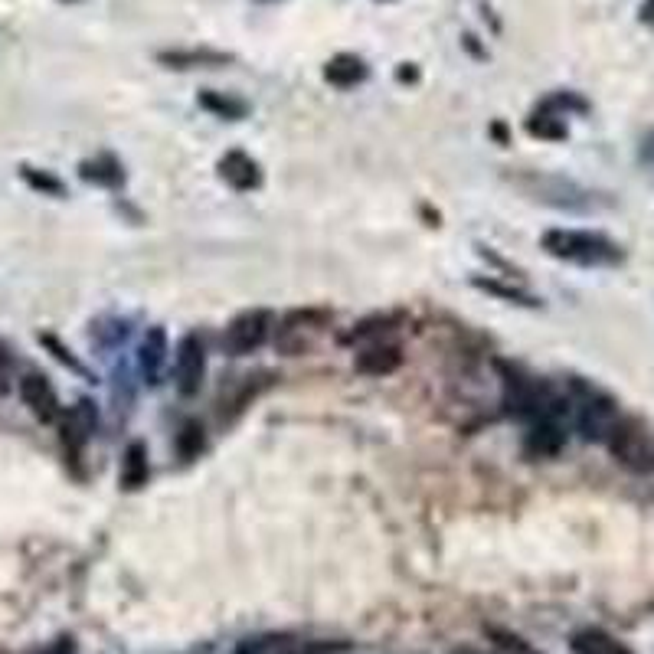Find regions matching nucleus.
Segmentation results:
<instances>
[{
    "instance_id": "f257e3e1",
    "label": "nucleus",
    "mask_w": 654,
    "mask_h": 654,
    "mask_svg": "<svg viewBox=\"0 0 654 654\" xmlns=\"http://www.w3.org/2000/svg\"><path fill=\"white\" fill-rule=\"evenodd\" d=\"M543 249L556 259L579 265H615L622 262V249L602 233H583V229H550L543 236Z\"/></svg>"
},
{
    "instance_id": "f03ea898",
    "label": "nucleus",
    "mask_w": 654,
    "mask_h": 654,
    "mask_svg": "<svg viewBox=\"0 0 654 654\" xmlns=\"http://www.w3.org/2000/svg\"><path fill=\"white\" fill-rule=\"evenodd\" d=\"M331 327V314L318 311V308H305V311H292L285 314L275 327V347L278 354L285 357H301L308 350L318 347V341Z\"/></svg>"
},
{
    "instance_id": "7ed1b4c3",
    "label": "nucleus",
    "mask_w": 654,
    "mask_h": 654,
    "mask_svg": "<svg viewBox=\"0 0 654 654\" xmlns=\"http://www.w3.org/2000/svg\"><path fill=\"white\" fill-rule=\"evenodd\" d=\"M609 452L615 455V462L625 465L628 471L648 475L654 471V439L645 426H638L635 419H619L609 435Z\"/></svg>"
},
{
    "instance_id": "20e7f679",
    "label": "nucleus",
    "mask_w": 654,
    "mask_h": 654,
    "mask_svg": "<svg viewBox=\"0 0 654 654\" xmlns=\"http://www.w3.org/2000/svg\"><path fill=\"white\" fill-rule=\"evenodd\" d=\"M275 331V318L272 311L265 308H252V311H242L239 318L229 321L226 334H223V350L233 357H246L252 350H259L269 334Z\"/></svg>"
},
{
    "instance_id": "39448f33",
    "label": "nucleus",
    "mask_w": 654,
    "mask_h": 654,
    "mask_svg": "<svg viewBox=\"0 0 654 654\" xmlns=\"http://www.w3.org/2000/svg\"><path fill=\"white\" fill-rule=\"evenodd\" d=\"M177 390L180 396H197L203 386V373H207V350H203L197 334H187L184 341L177 344Z\"/></svg>"
},
{
    "instance_id": "423d86ee",
    "label": "nucleus",
    "mask_w": 654,
    "mask_h": 654,
    "mask_svg": "<svg viewBox=\"0 0 654 654\" xmlns=\"http://www.w3.org/2000/svg\"><path fill=\"white\" fill-rule=\"evenodd\" d=\"M95 426H99V416H95V406L89 403V399H82V403L72 406L69 413L63 416V422H59L66 455L72 458V462H76V458L82 455V445L89 442V435L95 432Z\"/></svg>"
},
{
    "instance_id": "0eeeda50",
    "label": "nucleus",
    "mask_w": 654,
    "mask_h": 654,
    "mask_svg": "<svg viewBox=\"0 0 654 654\" xmlns=\"http://www.w3.org/2000/svg\"><path fill=\"white\" fill-rule=\"evenodd\" d=\"M20 396H23V403H27L30 413L40 422H56L59 419L56 390L50 386V380L40 377V373H27V377L20 380Z\"/></svg>"
},
{
    "instance_id": "6e6552de",
    "label": "nucleus",
    "mask_w": 654,
    "mask_h": 654,
    "mask_svg": "<svg viewBox=\"0 0 654 654\" xmlns=\"http://www.w3.org/2000/svg\"><path fill=\"white\" fill-rule=\"evenodd\" d=\"M399 363H403V350L390 341H373L363 350H357V360L354 367L360 373H367V377H390V373L399 370Z\"/></svg>"
},
{
    "instance_id": "1a4fd4ad",
    "label": "nucleus",
    "mask_w": 654,
    "mask_h": 654,
    "mask_svg": "<svg viewBox=\"0 0 654 654\" xmlns=\"http://www.w3.org/2000/svg\"><path fill=\"white\" fill-rule=\"evenodd\" d=\"M269 383H272V377L269 373H259V377H242V380H236L229 390H223V399L216 406H220V419L226 422V419H233V416H239L242 409H246L252 399H256L262 390H269Z\"/></svg>"
},
{
    "instance_id": "9d476101",
    "label": "nucleus",
    "mask_w": 654,
    "mask_h": 654,
    "mask_svg": "<svg viewBox=\"0 0 654 654\" xmlns=\"http://www.w3.org/2000/svg\"><path fill=\"white\" fill-rule=\"evenodd\" d=\"M566 445V432L560 426V419L553 416H543V419H534V429L527 432V448L540 458H553L560 455Z\"/></svg>"
},
{
    "instance_id": "9b49d317",
    "label": "nucleus",
    "mask_w": 654,
    "mask_h": 654,
    "mask_svg": "<svg viewBox=\"0 0 654 654\" xmlns=\"http://www.w3.org/2000/svg\"><path fill=\"white\" fill-rule=\"evenodd\" d=\"M220 174L229 187H236V190H252V187H259V164L252 161L249 154H242V151H229L223 161H220Z\"/></svg>"
},
{
    "instance_id": "f8f14e48",
    "label": "nucleus",
    "mask_w": 654,
    "mask_h": 654,
    "mask_svg": "<svg viewBox=\"0 0 654 654\" xmlns=\"http://www.w3.org/2000/svg\"><path fill=\"white\" fill-rule=\"evenodd\" d=\"M148 475H151L148 448H144L141 442H131L125 448V455H121V471H118L121 488H125V491H138V488L148 484Z\"/></svg>"
},
{
    "instance_id": "ddd939ff",
    "label": "nucleus",
    "mask_w": 654,
    "mask_h": 654,
    "mask_svg": "<svg viewBox=\"0 0 654 654\" xmlns=\"http://www.w3.org/2000/svg\"><path fill=\"white\" fill-rule=\"evenodd\" d=\"M569 651L573 654H632L619 638H612L602 628H579V632L569 638Z\"/></svg>"
},
{
    "instance_id": "4468645a",
    "label": "nucleus",
    "mask_w": 654,
    "mask_h": 654,
    "mask_svg": "<svg viewBox=\"0 0 654 654\" xmlns=\"http://www.w3.org/2000/svg\"><path fill=\"white\" fill-rule=\"evenodd\" d=\"M164 360H167V334H164V327H151L141 341V373L148 377V383L161 380Z\"/></svg>"
},
{
    "instance_id": "2eb2a0df",
    "label": "nucleus",
    "mask_w": 654,
    "mask_h": 654,
    "mask_svg": "<svg viewBox=\"0 0 654 654\" xmlns=\"http://www.w3.org/2000/svg\"><path fill=\"white\" fill-rule=\"evenodd\" d=\"M363 76H367V66H363V59L360 56H350V53H341V56H334L331 63L324 66V79L331 82V86H357V82H363Z\"/></svg>"
},
{
    "instance_id": "dca6fc26",
    "label": "nucleus",
    "mask_w": 654,
    "mask_h": 654,
    "mask_svg": "<svg viewBox=\"0 0 654 654\" xmlns=\"http://www.w3.org/2000/svg\"><path fill=\"white\" fill-rule=\"evenodd\" d=\"M157 59L171 69H197V66H226L233 56L216 50H174V53H161Z\"/></svg>"
},
{
    "instance_id": "f3484780",
    "label": "nucleus",
    "mask_w": 654,
    "mask_h": 654,
    "mask_svg": "<svg viewBox=\"0 0 654 654\" xmlns=\"http://www.w3.org/2000/svg\"><path fill=\"white\" fill-rule=\"evenodd\" d=\"M200 105L210 108V112H216L220 118H229V121H236V118H242V115L249 112L246 102L229 99V95H223V92H203V95H200Z\"/></svg>"
},
{
    "instance_id": "a211bd4d",
    "label": "nucleus",
    "mask_w": 654,
    "mask_h": 654,
    "mask_svg": "<svg viewBox=\"0 0 654 654\" xmlns=\"http://www.w3.org/2000/svg\"><path fill=\"white\" fill-rule=\"evenodd\" d=\"M82 177L95 180V184L115 187V184H121V167L112 161V157H102V161H86V164H82Z\"/></svg>"
},
{
    "instance_id": "6ab92c4d",
    "label": "nucleus",
    "mask_w": 654,
    "mask_h": 654,
    "mask_svg": "<svg viewBox=\"0 0 654 654\" xmlns=\"http://www.w3.org/2000/svg\"><path fill=\"white\" fill-rule=\"evenodd\" d=\"M203 452V429L200 422H184L177 432V455L190 462V458H197Z\"/></svg>"
},
{
    "instance_id": "aec40b11",
    "label": "nucleus",
    "mask_w": 654,
    "mask_h": 654,
    "mask_svg": "<svg viewBox=\"0 0 654 654\" xmlns=\"http://www.w3.org/2000/svg\"><path fill=\"white\" fill-rule=\"evenodd\" d=\"M527 131H530V135H537V138H550V141L566 138V125H563V118L547 115V112H537L534 118H530V121H527Z\"/></svg>"
},
{
    "instance_id": "412c9836",
    "label": "nucleus",
    "mask_w": 654,
    "mask_h": 654,
    "mask_svg": "<svg viewBox=\"0 0 654 654\" xmlns=\"http://www.w3.org/2000/svg\"><path fill=\"white\" fill-rule=\"evenodd\" d=\"M478 288H484V292L501 295V298H511V301H517V305H537V301L530 298V295L517 292V288H504V285H498V282H478Z\"/></svg>"
},
{
    "instance_id": "4be33fe9",
    "label": "nucleus",
    "mask_w": 654,
    "mask_h": 654,
    "mask_svg": "<svg viewBox=\"0 0 654 654\" xmlns=\"http://www.w3.org/2000/svg\"><path fill=\"white\" fill-rule=\"evenodd\" d=\"M23 177L30 180V184L36 187V190H46V193H63V184L59 180H53V177H46V174H36V171H30V167H23Z\"/></svg>"
},
{
    "instance_id": "5701e85b",
    "label": "nucleus",
    "mask_w": 654,
    "mask_h": 654,
    "mask_svg": "<svg viewBox=\"0 0 654 654\" xmlns=\"http://www.w3.org/2000/svg\"><path fill=\"white\" fill-rule=\"evenodd\" d=\"M43 344H50V347L56 350V357H59V360H63V363H69V367H72V370H76V373H86V370H82V363H79L76 357H69V354H66V350H63V347H59V344L53 341V337H43Z\"/></svg>"
},
{
    "instance_id": "b1692460",
    "label": "nucleus",
    "mask_w": 654,
    "mask_h": 654,
    "mask_svg": "<svg viewBox=\"0 0 654 654\" xmlns=\"http://www.w3.org/2000/svg\"><path fill=\"white\" fill-rule=\"evenodd\" d=\"M638 17H641V23H645V27H654V0H641Z\"/></svg>"
},
{
    "instance_id": "393cba45",
    "label": "nucleus",
    "mask_w": 654,
    "mask_h": 654,
    "mask_svg": "<svg viewBox=\"0 0 654 654\" xmlns=\"http://www.w3.org/2000/svg\"><path fill=\"white\" fill-rule=\"evenodd\" d=\"M72 651H76V648H72V641L63 638V641H56V645H53L50 651H46V654H72Z\"/></svg>"
},
{
    "instance_id": "a878e982",
    "label": "nucleus",
    "mask_w": 654,
    "mask_h": 654,
    "mask_svg": "<svg viewBox=\"0 0 654 654\" xmlns=\"http://www.w3.org/2000/svg\"><path fill=\"white\" fill-rule=\"evenodd\" d=\"M7 370H10V357H7V350L0 347V380L7 377Z\"/></svg>"
},
{
    "instance_id": "bb28decb",
    "label": "nucleus",
    "mask_w": 654,
    "mask_h": 654,
    "mask_svg": "<svg viewBox=\"0 0 654 654\" xmlns=\"http://www.w3.org/2000/svg\"><path fill=\"white\" fill-rule=\"evenodd\" d=\"M455 654H478V651H471V648H465V651H455Z\"/></svg>"
},
{
    "instance_id": "cd10ccee",
    "label": "nucleus",
    "mask_w": 654,
    "mask_h": 654,
    "mask_svg": "<svg viewBox=\"0 0 654 654\" xmlns=\"http://www.w3.org/2000/svg\"><path fill=\"white\" fill-rule=\"evenodd\" d=\"M527 654H534V651H527Z\"/></svg>"
}]
</instances>
